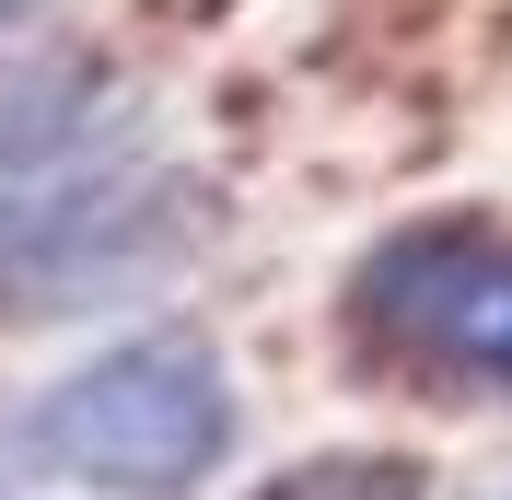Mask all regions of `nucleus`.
<instances>
[{"mask_svg":"<svg viewBox=\"0 0 512 500\" xmlns=\"http://www.w3.org/2000/svg\"><path fill=\"white\" fill-rule=\"evenodd\" d=\"M489 500H512V489H489Z\"/></svg>","mask_w":512,"mask_h":500,"instance_id":"6","label":"nucleus"},{"mask_svg":"<svg viewBox=\"0 0 512 500\" xmlns=\"http://www.w3.org/2000/svg\"><path fill=\"white\" fill-rule=\"evenodd\" d=\"M233 361L198 326H140V338L70 361L59 384H35L0 419V454L35 489L82 500H187L198 477H222L233 454Z\"/></svg>","mask_w":512,"mask_h":500,"instance_id":"1","label":"nucleus"},{"mask_svg":"<svg viewBox=\"0 0 512 500\" xmlns=\"http://www.w3.org/2000/svg\"><path fill=\"white\" fill-rule=\"evenodd\" d=\"M350 338L431 396L512 407V221H408L350 268Z\"/></svg>","mask_w":512,"mask_h":500,"instance_id":"2","label":"nucleus"},{"mask_svg":"<svg viewBox=\"0 0 512 500\" xmlns=\"http://www.w3.org/2000/svg\"><path fill=\"white\" fill-rule=\"evenodd\" d=\"M35 12H47V0H0V47H12V35L35 24Z\"/></svg>","mask_w":512,"mask_h":500,"instance_id":"5","label":"nucleus"},{"mask_svg":"<svg viewBox=\"0 0 512 500\" xmlns=\"http://www.w3.org/2000/svg\"><path fill=\"white\" fill-rule=\"evenodd\" d=\"M256 500H431V477L408 454H315V466H280Z\"/></svg>","mask_w":512,"mask_h":500,"instance_id":"4","label":"nucleus"},{"mask_svg":"<svg viewBox=\"0 0 512 500\" xmlns=\"http://www.w3.org/2000/svg\"><path fill=\"white\" fill-rule=\"evenodd\" d=\"M140 105L105 70H47L0 105V291H35L47 256L140 175Z\"/></svg>","mask_w":512,"mask_h":500,"instance_id":"3","label":"nucleus"}]
</instances>
